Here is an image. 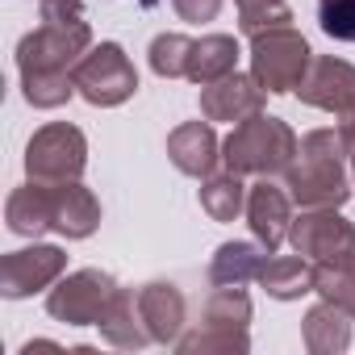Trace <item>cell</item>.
I'll return each mask as SVG.
<instances>
[{"instance_id":"obj_26","label":"cell","mask_w":355,"mask_h":355,"mask_svg":"<svg viewBox=\"0 0 355 355\" xmlns=\"http://www.w3.org/2000/svg\"><path fill=\"white\" fill-rule=\"evenodd\" d=\"M239 5V30L243 34H263V30H280L293 21L288 0H234Z\"/></svg>"},{"instance_id":"obj_25","label":"cell","mask_w":355,"mask_h":355,"mask_svg":"<svg viewBox=\"0 0 355 355\" xmlns=\"http://www.w3.org/2000/svg\"><path fill=\"white\" fill-rule=\"evenodd\" d=\"M150 71L163 80H189V55H193V38L184 34H159L150 42Z\"/></svg>"},{"instance_id":"obj_20","label":"cell","mask_w":355,"mask_h":355,"mask_svg":"<svg viewBox=\"0 0 355 355\" xmlns=\"http://www.w3.org/2000/svg\"><path fill=\"white\" fill-rule=\"evenodd\" d=\"M351 313H343L338 305H330V301H318L309 313H305V322H301V338H305V347L313 351V355H338V351H347L351 347Z\"/></svg>"},{"instance_id":"obj_14","label":"cell","mask_w":355,"mask_h":355,"mask_svg":"<svg viewBox=\"0 0 355 355\" xmlns=\"http://www.w3.org/2000/svg\"><path fill=\"white\" fill-rule=\"evenodd\" d=\"M247 222H251V234L276 255V247L288 239V226H293V197L263 175L255 189H247Z\"/></svg>"},{"instance_id":"obj_11","label":"cell","mask_w":355,"mask_h":355,"mask_svg":"<svg viewBox=\"0 0 355 355\" xmlns=\"http://www.w3.org/2000/svg\"><path fill=\"white\" fill-rule=\"evenodd\" d=\"M263 101H268V88L255 76H239V71H230V76H222V80L201 88V113L209 121L239 125V121L263 113Z\"/></svg>"},{"instance_id":"obj_30","label":"cell","mask_w":355,"mask_h":355,"mask_svg":"<svg viewBox=\"0 0 355 355\" xmlns=\"http://www.w3.org/2000/svg\"><path fill=\"white\" fill-rule=\"evenodd\" d=\"M343 142H347V159H351V184H355V109L343 113V125H338Z\"/></svg>"},{"instance_id":"obj_22","label":"cell","mask_w":355,"mask_h":355,"mask_svg":"<svg viewBox=\"0 0 355 355\" xmlns=\"http://www.w3.org/2000/svg\"><path fill=\"white\" fill-rule=\"evenodd\" d=\"M259 284L276 301H301L305 293H313V263L305 255H276L263 263Z\"/></svg>"},{"instance_id":"obj_7","label":"cell","mask_w":355,"mask_h":355,"mask_svg":"<svg viewBox=\"0 0 355 355\" xmlns=\"http://www.w3.org/2000/svg\"><path fill=\"white\" fill-rule=\"evenodd\" d=\"M84 167H88V138L67 121L42 125L26 146V175L30 180L63 184V180H80Z\"/></svg>"},{"instance_id":"obj_19","label":"cell","mask_w":355,"mask_h":355,"mask_svg":"<svg viewBox=\"0 0 355 355\" xmlns=\"http://www.w3.org/2000/svg\"><path fill=\"white\" fill-rule=\"evenodd\" d=\"M96 326H101V338H105L109 347H121V351H138V347L155 343L150 330H146V322H142L138 293H130V288H117L113 305L105 309V318H101Z\"/></svg>"},{"instance_id":"obj_1","label":"cell","mask_w":355,"mask_h":355,"mask_svg":"<svg viewBox=\"0 0 355 355\" xmlns=\"http://www.w3.org/2000/svg\"><path fill=\"white\" fill-rule=\"evenodd\" d=\"M92 30L88 21H42L34 34L21 38L17 46V71H21V92L34 109H59L76 92V63L88 55Z\"/></svg>"},{"instance_id":"obj_18","label":"cell","mask_w":355,"mask_h":355,"mask_svg":"<svg viewBox=\"0 0 355 355\" xmlns=\"http://www.w3.org/2000/svg\"><path fill=\"white\" fill-rule=\"evenodd\" d=\"M268 247L255 239V243H222L218 247V255H214V263H209V280L218 284V288H243V284H251V280H259V272H263V263H268Z\"/></svg>"},{"instance_id":"obj_8","label":"cell","mask_w":355,"mask_h":355,"mask_svg":"<svg viewBox=\"0 0 355 355\" xmlns=\"http://www.w3.org/2000/svg\"><path fill=\"white\" fill-rule=\"evenodd\" d=\"M117 280L101 268H80L46 293V313L63 326H96L117 297Z\"/></svg>"},{"instance_id":"obj_27","label":"cell","mask_w":355,"mask_h":355,"mask_svg":"<svg viewBox=\"0 0 355 355\" xmlns=\"http://www.w3.org/2000/svg\"><path fill=\"white\" fill-rule=\"evenodd\" d=\"M318 26L334 42H355V0H318Z\"/></svg>"},{"instance_id":"obj_13","label":"cell","mask_w":355,"mask_h":355,"mask_svg":"<svg viewBox=\"0 0 355 355\" xmlns=\"http://www.w3.org/2000/svg\"><path fill=\"white\" fill-rule=\"evenodd\" d=\"M167 159L175 163V171H184V175H197V180H205V175H214L218 159H222V142L205 121H184V125H175L167 134Z\"/></svg>"},{"instance_id":"obj_4","label":"cell","mask_w":355,"mask_h":355,"mask_svg":"<svg viewBox=\"0 0 355 355\" xmlns=\"http://www.w3.org/2000/svg\"><path fill=\"white\" fill-rule=\"evenodd\" d=\"M251 297L243 288H218L209 301H205V322L201 330L193 334H180V347L184 355H209V351H251Z\"/></svg>"},{"instance_id":"obj_3","label":"cell","mask_w":355,"mask_h":355,"mask_svg":"<svg viewBox=\"0 0 355 355\" xmlns=\"http://www.w3.org/2000/svg\"><path fill=\"white\" fill-rule=\"evenodd\" d=\"M297 146L301 138L293 134L288 121L255 113L230 130V138L222 142V163L226 171H239V175H276V171H288V163L297 159Z\"/></svg>"},{"instance_id":"obj_10","label":"cell","mask_w":355,"mask_h":355,"mask_svg":"<svg viewBox=\"0 0 355 355\" xmlns=\"http://www.w3.org/2000/svg\"><path fill=\"white\" fill-rule=\"evenodd\" d=\"M63 272H67V251L34 239V247L9 251L0 259V293L9 301H21V297H34L51 284H59Z\"/></svg>"},{"instance_id":"obj_9","label":"cell","mask_w":355,"mask_h":355,"mask_svg":"<svg viewBox=\"0 0 355 355\" xmlns=\"http://www.w3.org/2000/svg\"><path fill=\"white\" fill-rule=\"evenodd\" d=\"M288 243L309 263H355V226L338 209H305L288 226Z\"/></svg>"},{"instance_id":"obj_15","label":"cell","mask_w":355,"mask_h":355,"mask_svg":"<svg viewBox=\"0 0 355 355\" xmlns=\"http://www.w3.org/2000/svg\"><path fill=\"white\" fill-rule=\"evenodd\" d=\"M138 309H142V322L150 330L155 343H180V330H184V297L175 284L167 280H155V284H142L138 288Z\"/></svg>"},{"instance_id":"obj_24","label":"cell","mask_w":355,"mask_h":355,"mask_svg":"<svg viewBox=\"0 0 355 355\" xmlns=\"http://www.w3.org/2000/svg\"><path fill=\"white\" fill-rule=\"evenodd\" d=\"M313 293L355 318V263H313Z\"/></svg>"},{"instance_id":"obj_28","label":"cell","mask_w":355,"mask_h":355,"mask_svg":"<svg viewBox=\"0 0 355 355\" xmlns=\"http://www.w3.org/2000/svg\"><path fill=\"white\" fill-rule=\"evenodd\" d=\"M171 9L180 13V21H193V26H205L222 13V0H171Z\"/></svg>"},{"instance_id":"obj_21","label":"cell","mask_w":355,"mask_h":355,"mask_svg":"<svg viewBox=\"0 0 355 355\" xmlns=\"http://www.w3.org/2000/svg\"><path fill=\"white\" fill-rule=\"evenodd\" d=\"M239 67V42L230 34H205L193 42V55H189V80L193 84H214L222 76H230Z\"/></svg>"},{"instance_id":"obj_2","label":"cell","mask_w":355,"mask_h":355,"mask_svg":"<svg viewBox=\"0 0 355 355\" xmlns=\"http://www.w3.org/2000/svg\"><path fill=\"white\" fill-rule=\"evenodd\" d=\"M347 142L338 130H309L297 146V159L288 163L284 180H288V197L301 209H338L351 197V180L343 167Z\"/></svg>"},{"instance_id":"obj_16","label":"cell","mask_w":355,"mask_h":355,"mask_svg":"<svg viewBox=\"0 0 355 355\" xmlns=\"http://www.w3.org/2000/svg\"><path fill=\"white\" fill-rule=\"evenodd\" d=\"M5 222L21 239H42L46 230H55V197H51V184H42V180L21 184L9 197V205H5Z\"/></svg>"},{"instance_id":"obj_6","label":"cell","mask_w":355,"mask_h":355,"mask_svg":"<svg viewBox=\"0 0 355 355\" xmlns=\"http://www.w3.org/2000/svg\"><path fill=\"white\" fill-rule=\"evenodd\" d=\"M71 80H76V92H80L88 105H96V109L125 105V101L138 92V71H134L130 55H125L117 42L88 46V55L76 63Z\"/></svg>"},{"instance_id":"obj_5","label":"cell","mask_w":355,"mask_h":355,"mask_svg":"<svg viewBox=\"0 0 355 355\" xmlns=\"http://www.w3.org/2000/svg\"><path fill=\"white\" fill-rule=\"evenodd\" d=\"M313 63V51L309 42L293 30V26H280V30H263L251 38V76L272 92H297L305 71Z\"/></svg>"},{"instance_id":"obj_12","label":"cell","mask_w":355,"mask_h":355,"mask_svg":"<svg viewBox=\"0 0 355 355\" xmlns=\"http://www.w3.org/2000/svg\"><path fill=\"white\" fill-rule=\"evenodd\" d=\"M297 96L309 105V109H326V113H347L355 109V67L347 59H334V55H322L309 63Z\"/></svg>"},{"instance_id":"obj_29","label":"cell","mask_w":355,"mask_h":355,"mask_svg":"<svg viewBox=\"0 0 355 355\" xmlns=\"http://www.w3.org/2000/svg\"><path fill=\"white\" fill-rule=\"evenodd\" d=\"M42 21H84V0H38Z\"/></svg>"},{"instance_id":"obj_17","label":"cell","mask_w":355,"mask_h":355,"mask_svg":"<svg viewBox=\"0 0 355 355\" xmlns=\"http://www.w3.org/2000/svg\"><path fill=\"white\" fill-rule=\"evenodd\" d=\"M51 197H55V230L63 239H88L101 226V201L80 180L51 184Z\"/></svg>"},{"instance_id":"obj_23","label":"cell","mask_w":355,"mask_h":355,"mask_svg":"<svg viewBox=\"0 0 355 355\" xmlns=\"http://www.w3.org/2000/svg\"><path fill=\"white\" fill-rule=\"evenodd\" d=\"M201 209L214 218V222H234L243 209H247V184L239 171H226V175H205V189H201Z\"/></svg>"}]
</instances>
